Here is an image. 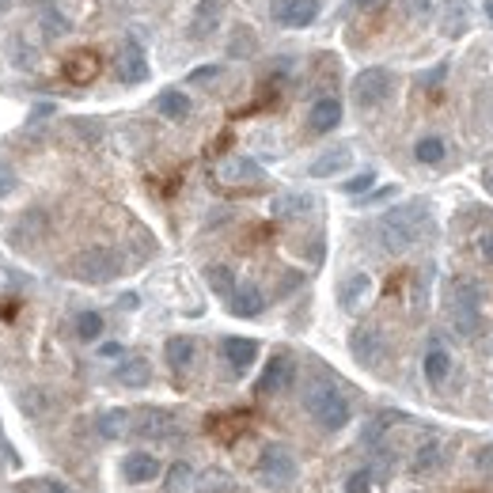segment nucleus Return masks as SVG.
<instances>
[{"label":"nucleus","mask_w":493,"mask_h":493,"mask_svg":"<svg viewBox=\"0 0 493 493\" xmlns=\"http://www.w3.org/2000/svg\"><path fill=\"white\" fill-rule=\"evenodd\" d=\"M205 285H209V289H213L220 300H228L240 281H235V274H232L228 266H205Z\"/></svg>","instance_id":"obj_29"},{"label":"nucleus","mask_w":493,"mask_h":493,"mask_svg":"<svg viewBox=\"0 0 493 493\" xmlns=\"http://www.w3.org/2000/svg\"><path fill=\"white\" fill-rule=\"evenodd\" d=\"M452 327L463 338H474L482 330V285L474 277L452 281Z\"/></svg>","instance_id":"obj_3"},{"label":"nucleus","mask_w":493,"mask_h":493,"mask_svg":"<svg viewBox=\"0 0 493 493\" xmlns=\"http://www.w3.org/2000/svg\"><path fill=\"white\" fill-rule=\"evenodd\" d=\"M372 183H376V171H361L345 183V194H364V190H372Z\"/></svg>","instance_id":"obj_38"},{"label":"nucleus","mask_w":493,"mask_h":493,"mask_svg":"<svg viewBox=\"0 0 493 493\" xmlns=\"http://www.w3.org/2000/svg\"><path fill=\"white\" fill-rule=\"evenodd\" d=\"M254 474H259V482L269 486V489H285V486H293L296 482V459L293 452L285 448V444H266L262 455H259V467H254Z\"/></svg>","instance_id":"obj_5"},{"label":"nucleus","mask_w":493,"mask_h":493,"mask_svg":"<svg viewBox=\"0 0 493 493\" xmlns=\"http://www.w3.org/2000/svg\"><path fill=\"white\" fill-rule=\"evenodd\" d=\"M345 167H353V152H349L345 145H338V149H330L323 156H315L308 171H311V179H334V174H342Z\"/></svg>","instance_id":"obj_19"},{"label":"nucleus","mask_w":493,"mask_h":493,"mask_svg":"<svg viewBox=\"0 0 493 493\" xmlns=\"http://www.w3.org/2000/svg\"><path fill=\"white\" fill-rule=\"evenodd\" d=\"M69 274L84 285H106L122 274V259L110 247H88L69 262Z\"/></svg>","instance_id":"obj_4"},{"label":"nucleus","mask_w":493,"mask_h":493,"mask_svg":"<svg viewBox=\"0 0 493 493\" xmlns=\"http://www.w3.org/2000/svg\"><path fill=\"white\" fill-rule=\"evenodd\" d=\"M440 459H444V452H440V440H425L418 452H413V474H429V471H437L440 467Z\"/></svg>","instance_id":"obj_31"},{"label":"nucleus","mask_w":493,"mask_h":493,"mask_svg":"<svg viewBox=\"0 0 493 493\" xmlns=\"http://www.w3.org/2000/svg\"><path fill=\"white\" fill-rule=\"evenodd\" d=\"M489 190H493V171H489Z\"/></svg>","instance_id":"obj_50"},{"label":"nucleus","mask_w":493,"mask_h":493,"mask_svg":"<svg viewBox=\"0 0 493 493\" xmlns=\"http://www.w3.org/2000/svg\"><path fill=\"white\" fill-rule=\"evenodd\" d=\"M406 12L425 20V15H433V0H406Z\"/></svg>","instance_id":"obj_42"},{"label":"nucleus","mask_w":493,"mask_h":493,"mask_svg":"<svg viewBox=\"0 0 493 493\" xmlns=\"http://www.w3.org/2000/svg\"><path fill=\"white\" fill-rule=\"evenodd\" d=\"M293 379H296L293 357H289V353H277V357H269V364L262 369V376H259V384H254V391H259V395H281V391L293 387Z\"/></svg>","instance_id":"obj_10"},{"label":"nucleus","mask_w":493,"mask_h":493,"mask_svg":"<svg viewBox=\"0 0 493 493\" xmlns=\"http://www.w3.org/2000/svg\"><path fill=\"white\" fill-rule=\"evenodd\" d=\"M421 225H425V209L421 205H403V209H391L384 220H379V243L391 254H403L418 243L421 235Z\"/></svg>","instance_id":"obj_2"},{"label":"nucleus","mask_w":493,"mask_h":493,"mask_svg":"<svg viewBox=\"0 0 493 493\" xmlns=\"http://www.w3.org/2000/svg\"><path fill=\"white\" fill-rule=\"evenodd\" d=\"M220 353L232 364V372H247L254 361H259V342L254 338H225L220 342Z\"/></svg>","instance_id":"obj_18"},{"label":"nucleus","mask_w":493,"mask_h":493,"mask_svg":"<svg viewBox=\"0 0 493 493\" xmlns=\"http://www.w3.org/2000/svg\"><path fill=\"white\" fill-rule=\"evenodd\" d=\"M99 357H103V361H106V357H110V361L122 357V345H118V342H103V345H99Z\"/></svg>","instance_id":"obj_45"},{"label":"nucleus","mask_w":493,"mask_h":493,"mask_svg":"<svg viewBox=\"0 0 493 493\" xmlns=\"http://www.w3.org/2000/svg\"><path fill=\"white\" fill-rule=\"evenodd\" d=\"M421 369H425V379L433 387H440L444 379H448V372H452V357H448V349H440V345H433L425 353V361H421Z\"/></svg>","instance_id":"obj_25"},{"label":"nucleus","mask_w":493,"mask_h":493,"mask_svg":"<svg viewBox=\"0 0 493 493\" xmlns=\"http://www.w3.org/2000/svg\"><path fill=\"white\" fill-rule=\"evenodd\" d=\"M479 259L493 266V228H486V232L479 235Z\"/></svg>","instance_id":"obj_39"},{"label":"nucleus","mask_w":493,"mask_h":493,"mask_svg":"<svg viewBox=\"0 0 493 493\" xmlns=\"http://www.w3.org/2000/svg\"><path fill=\"white\" fill-rule=\"evenodd\" d=\"M338 125H342V103L330 99V95L308 110V130L311 133H330V130H338Z\"/></svg>","instance_id":"obj_20"},{"label":"nucleus","mask_w":493,"mask_h":493,"mask_svg":"<svg viewBox=\"0 0 493 493\" xmlns=\"http://www.w3.org/2000/svg\"><path fill=\"white\" fill-rule=\"evenodd\" d=\"M349 353H353L357 364L364 369H376L387 353V342H384V330L372 327V323H361L353 334H349Z\"/></svg>","instance_id":"obj_7"},{"label":"nucleus","mask_w":493,"mask_h":493,"mask_svg":"<svg viewBox=\"0 0 493 493\" xmlns=\"http://www.w3.org/2000/svg\"><path fill=\"white\" fill-rule=\"evenodd\" d=\"M304 410L311 413L315 425L330 429V433L345 429L349 418H353V410H349L345 395L334 387V384H327V379H315V384H308V391H304Z\"/></svg>","instance_id":"obj_1"},{"label":"nucleus","mask_w":493,"mask_h":493,"mask_svg":"<svg viewBox=\"0 0 493 493\" xmlns=\"http://www.w3.org/2000/svg\"><path fill=\"white\" fill-rule=\"evenodd\" d=\"M156 110H160L164 118H171V122H186L190 110H194V103H190L186 91L167 88V91H160V99H156Z\"/></svg>","instance_id":"obj_24"},{"label":"nucleus","mask_w":493,"mask_h":493,"mask_svg":"<svg viewBox=\"0 0 493 493\" xmlns=\"http://www.w3.org/2000/svg\"><path fill=\"white\" fill-rule=\"evenodd\" d=\"M38 27H42V35L46 38H65L69 30H72V20L61 8H42V20H38Z\"/></svg>","instance_id":"obj_30"},{"label":"nucleus","mask_w":493,"mask_h":493,"mask_svg":"<svg viewBox=\"0 0 493 493\" xmlns=\"http://www.w3.org/2000/svg\"><path fill=\"white\" fill-rule=\"evenodd\" d=\"M115 72H118L122 84H145L149 76H152L145 46L133 42V38H125V42L118 46V54H115Z\"/></svg>","instance_id":"obj_8"},{"label":"nucleus","mask_w":493,"mask_h":493,"mask_svg":"<svg viewBox=\"0 0 493 493\" xmlns=\"http://www.w3.org/2000/svg\"><path fill=\"white\" fill-rule=\"evenodd\" d=\"M369 289H372V277H369V274H353V277H345V281H342V293H338L342 308H345V311H357V308H361V300L369 296Z\"/></svg>","instance_id":"obj_26"},{"label":"nucleus","mask_w":493,"mask_h":493,"mask_svg":"<svg viewBox=\"0 0 493 493\" xmlns=\"http://www.w3.org/2000/svg\"><path fill=\"white\" fill-rule=\"evenodd\" d=\"M228 308H232V315H240V319H254V315H262L266 296L259 285H235V293L228 296Z\"/></svg>","instance_id":"obj_17"},{"label":"nucleus","mask_w":493,"mask_h":493,"mask_svg":"<svg viewBox=\"0 0 493 493\" xmlns=\"http://www.w3.org/2000/svg\"><path fill=\"white\" fill-rule=\"evenodd\" d=\"M42 493H69V489L61 486L57 479H46V482H42Z\"/></svg>","instance_id":"obj_47"},{"label":"nucleus","mask_w":493,"mask_h":493,"mask_svg":"<svg viewBox=\"0 0 493 493\" xmlns=\"http://www.w3.org/2000/svg\"><path fill=\"white\" fill-rule=\"evenodd\" d=\"M474 463H479V471H486V474H493V448H482L479 455H474Z\"/></svg>","instance_id":"obj_44"},{"label":"nucleus","mask_w":493,"mask_h":493,"mask_svg":"<svg viewBox=\"0 0 493 493\" xmlns=\"http://www.w3.org/2000/svg\"><path fill=\"white\" fill-rule=\"evenodd\" d=\"M122 474H125V482H133V486L156 482L160 479V459L149 455V452H130L122 459Z\"/></svg>","instance_id":"obj_15"},{"label":"nucleus","mask_w":493,"mask_h":493,"mask_svg":"<svg viewBox=\"0 0 493 493\" xmlns=\"http://www.w3.org/2000/svg\"><path fill=\"white\" fill-rule=\"evenodd\" d=\"M164 357H167V369L183 376V372L194 369V361H198V342L186 338V334H174V338L164 342Z\"/></svg>","instance_id":"obj_14"},{"label":"nucleus","mask_w":493,"mask_h":493,"mask_svg":"<svg viewBox=\"0 0 493 493\" xmlns=\"http://www.w3.org/2000/svg\"><path fill=\"white\" fill-rule=\"evenodd\" d=\"M0 459H4L8 467H20V455L12 452V444H8V437H4V425H0Z\"/></svg>","instance_id":"obj_41"},{"label":"nucleus","mask_w":493,"mask_h":493,"mask_svg":"<svg viewBox=\"0 0 493 493\" xmlns=\"http://www.w3.org/2000/svg\"><path fill=\"white\" fill-rule=\"evenodd\" d=\"M130 429L137 437H145V440H174V437H179V421H174V413L160 410V406L140 410Z\"/></svg>","instance_id":"obj_9"},{"label":"nucleus","mask_w":493,"mask_h":493,"mask_svg":"<svg viewBox=\"0 0 493 493\" xmlns=\"http://www.w3.org/2000/svg\"><path fill=\"white\" fill-rule=\"evenodd\" d=\"M251 50H254V35H251L247 27H240V30H235V35H232L228 54H232V57H251Z\"/></svg>","instance_id":"obj_36"},{"label":"nucleus","mask_w":493,"mask_h":493,"mask_svg":"<svg viewBox=\"0 0 493 493\" xmlns=\"http://www.w3.org/2000/svg\"><path fill=\"white\" fill-rule=\"evenodd\" d=\"M220 183H228V186H254V183H262V167L247 160V156H232V160L220 164Z\"/></svg>","instance_id":"obj_16"},{"label":"nucleus","mask_w":493,"mask_h":493,"mask_svg":"<svg viewBox=\"0 0 493 493\" xmlns=\"http://www.w3.org/2000/svg\"><path fill=\"white\" fill-rule=\"evenodd\" d=\"M99 334H103V315L99 311H81V315H76V338L95 342Z\"/></svg>","instance_id":"obj_34"},{"label":"nucleus","mask_w":493,"mask_h":493,"mask_svg":"<svg viewBox=\"0 0 493 493\" xmlns=\"http://www.w3.org/2000/svg\"><path fill=\"white\" fill-rule=\"evenodd\" d=\"M20 403H23V410H27V418H42V413H50V406H54V399L46 395L42 387H27L23 395H20Z\"/></svg>","instance_id":"obj_33"},{"label":"nucleus","mask_w":493,"mask_h":493,"mask_svg":"<svg viewBox=\"0 0 493 493\" xmlns=\"http://www.w3.org/2000/svg\"><path fill=\"white\" fill-rule=\"evenodd\" d=\"M413 156H418V164L437 167L444 156H448V145H444L437 133H429V137H418V145H413Z\"/></svg>","instance_id":"obj_28"},{"label":"nucleus","mask_w":493,"mask_h":493,"mask_svg":"<svg viewBox=\"0 0 493 493\" xmlns=\"http://www.w3.org/2000/svg\"><path fill=\"white\" fill-rule=\"evenodd\" d=\"M345 493H372V471H353V474H349Z\"/></svg>","instance_id":"obj_37"},{"label":"nucleus","mask_w":493,"mask_h":493,"mask_svg":"<svg viewBox=\"0 0 493 493\" xmlns=\"http://www.w3.org/2000/svg\"><path fill=\"white\" fill-rule=\"evenodd\" d=\"M130 410H122V406H115V410H103L99 418H95V433H99L103 440H122L125 433H130Z\"/></svg>","instance_id":"obj_22"},{"label":"nucleus","mask_w":493,"mask_h":493,"mask_svg":"<svg viewBox=\"0 0 493 493\" xmlns=\"http://www.w3.org/2000/svg\"><path fill=\"white\" fill-rule=\"evenodd\" d=\"M61 72H65V81H69V84L88 88V84L95 81V76L103 72V57L95 54V50H76V54L65 57V69H61Z\"/></svg>","instance_id":"obj_12"},{"label":"nucleus","mask_w":493,"mask_h":493,"mask_svg":"<svg viewBox=\"0 0 493 493\" xmlns=\"http://www.w3.org/2000/svg\"><path fill=\"white\" fill-rule=\"evenodd\" d=\"M274 15L281 27H293V30H304L315 23L319 15V0H277L274 4Z\"/></svg>","instance_id":"obj_11"},{"label":"nucleus","mask_w":493,"mask_h":493,"mask_svg":"<svg viewBox=\"0 0 493 493\" xmlns=\"http://www.w3.org/2000/svg\"><path fill=\"white\" fill-rule=\"evenodd\" d=\"M164 493H194V467H190V463H171Z\"/></svg>","instance_id":"obj_32"},{"label":"nucleus","mask_w":493,"mask_h":493,"mask_svg":"<svg viewBox=\"0 0 493 493\" xmlns=\"http://www.w3.org/2000/svg\"><path fill=\"white\" fill-rule=\"evenodd\" d=\"M274 209H277L281 217L308 213V209H311V198H308V194H285V198H277V201H274Z\"/></svg>","instance_id":"obj_35"},{"label":"nucleus","mask_w":493,"mask_h":493,"mask_svg":"<svg viewBox=\"0 0 493 493\" xmlns=\"http://www.w3.org/2000/svg\"><path fill=\"white\" fill-rule=\"evenodd\" d=\"M50 232V217H46V209H27L20 220H15V228H12V240L20 243V247H30V243H38L42 235Z\"/></svg>","instance_id":"obj_13"},{"label":"nucleus","mask_w":493,"mask_h":493,"mask_svg":"<svg viewBox=\"0 0 493 493\" xmlns=\"http://www.w3.org/2000/svg\"><path fill=\"white\" fill-rule=\"evenodd\" d=\"M391 88H395V81H391L387 69H364L353 81V103L361 110H376L391 99Z\"/></svg>","instance_id":"obj_6"},{"label":"nucleus","mask_w":493,"mask_h":493,"mask_svg":"<svg viewBox=\"0 0 493 493\" xmlns=\"http://www.w3.org/2000/svg\"><path fill=\"white\" fill-rule=\"evenodd\" d=\"M387 0H353V8L357 12H376V8H384Z\"/></svg>","instance_id":"obj_46"},{"label":"nucleus","mask_w":493,"mask_h":493,"mask_svg":"<svg viewBox=\"0 0 493 493\" xmlns=\"http://www.w3.org/2000/svg\"><path fill=\"white\" fill-rule=\"evenodd\" d=\"M232 474L228 471H220V467H209V471H201L194 474V493H232Z\"/></svg>","instance_id":"obj_27"},{"label":"nucleus","mask_w":493,"mask_h":493,"mask_svg":"<svg viewBox=\"0 0 493 493\" xmlns=\"http://www.w3.org/2000/svg\"><path fill=\"white\" fill-rule=\"evenodd\" d=\"M12 190H15V171L0 164V198H8Z\"/></svg>","instance_id":"obj_43"},{"label":"nucleus","mask_w":493,"mask_h":493,"mask_svg":"<svg viewBox=\"0 0 493 493\" xmlns=\"http://www.w3.org/2000/svg\"><path fill=\"white\" fill-rule=\"evenodd\" d=\"M8 4H12V0H0V12H8Z\"/></svg>","instance_id":"obj_49"},{"label":"nucleus","mask_w":493,"mask_h":493,"mask_svg":"<svg viewBox=\"0 0 493 493\" xmlns=\"http://www.w3.org/2000/svg\"><path fill=\"white\" fill-rule=\"evenodd\" d=\"M486 15H489V23H493V0H486Z\"/></svg>","instance_id":"obj_48"},{"label":"nucleus","mask_w":493,"mask_h":493,"mask_svg":"<svg viewBox=\"0 0 493 493\" xmlns=\"http://www.w3.org/2000/svg\"><path fill=\"white\" fill-rule=\"evenodd\" d=\"M217 76H220V69H217V65H201V69L190 72V81H194V84H213Z\"/></svg>","instance_id":"obj_40"},{"label":"nucleus","mask_w":493,"mask_h":493,"mask_svg":"<svg viewBox=\"0 0 493 493\" xmlns=\"http://www.w3.org/2000/svg\"><path fill=\"white\" fill-rule=\"evenodd\" d=\"M115 379H118L122 387H149V384H152V364H149L145 357H125V361L118 364Z\"/></svg>","instance_id":"obj_23"},{"label":"nucleus","mask_w":493,"mask_h":493,"mask_svg":"<svg viewBox=\"0 0 493 493\" xmlns=\"http://www.w3.org/2000/svg\"><path fill=\"white\" fill-rule=\"evenodd\" d=\"M220 12H225V0H201L194 12V23H190V38H209L220 27Z\"/></svg>","instance_id":"obj_21"}]
</instances>
